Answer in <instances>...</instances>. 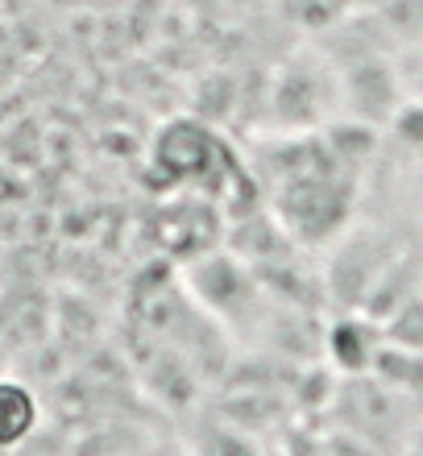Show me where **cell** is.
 I'll return each mask as SVG.
<instances>
[{"label":"cell","mask_w":423,"mask_h":456,"mask_svg":"<svg viewBox=\"0 0 423 456\" xmlns=\"http://www.w3.org/2000/svg\"><path fill=\"white\" fill-rule=\"evenodd\" d=\"M340 96L362 120H382L395 112V71L382 54H362L340 75Z\"/></svg>","instance_id":"3957f363"},{"label":"cell","mask_w":423,"mask_h":456,"mask_svg":"<svg viewBox=\"0 0 423 456\" xmlns=\"http://www.w3.org/2000/svg\"><path fill=\"white\" fill-rule=\"evenodd\" d=\"M399 456H423V423H419V428H415V436H411V440H407V448H403Z\"/></svg>","instance_id":"52a82bcc"},{"label":"cell","mask_w":423,"mask_h":456,"mask_svg":"<svg viewBox=\"0 0 423 456\" xmlns=\"http://www.w3.org/2000/svg\"><path fill=\"white\" fill-rule=\"evenodd\" d=\"M191 456H266V448L257 444V436L232 428L229 419H207L195 436L183 440Z\"/></svg>","instance_id":"5b68a950"},{"label":"cell","mask_w":423,"mask_h":456,"mask_svg":"<svg viewBox=\"0 0 423 456\" xmlns=\"http://www.w3.org/2000/svg\"><path fill=\"white\" fill-rule=\"evenodd\" d=\"M382 345H386L382 320H374L370 312H340L324 328L320 357H324V370H332L337 378H365L374 370Z\"/></svg>","instance_id":"7a4b0ae2"},{"label":"cell","mask_w":423,"mask_h":456,"mask_svg":"<svg viewBox=\"0 0 423 456\" xmlns=\"http://www.w3.org/2000/svg\"><path fill=\"white\" fill-rule=\"evenodd\" d=\"M142 456H191V452H187L183 440H175V444H150Z\"/></svg>","instance_id":"8992f818"},{"label":"cell","mask_w":423,"mask_h":456,"mask_svg":"<svg viewBox=\"0 0 423 456\" xmlns=\"http://www.w3.org/2000/svg\"><path fill=\"white\" fill-rule=\"evenodd\" d=\"M187 278H191L199 303H204L212 315H220V320H232V324H237L241 315L254 312V303H257V270L241 265L237 257H224V253L199 257Z\"/></svg>","instance_id":"6da1fadb"},{"label":"cell","mask_w":423,"mask_h":456,"mask_svg":"<svg viewBox=\"0 0 423 456\" xmlns=\"http://www.w3.org/2000/svg\"><path fill=\"white\" fill-rule=\"evenodd\" d=\"M42 432V403L25 382L0 378V452H17Z\"/></svg>","instance_id":"277c9868"},{"label":"cell","mask_w":423,"mask_h":456,"mask_svg":"<svg viewBox=\"0 0 423 456\" xmlns=\"http://www.w3.org/2000/svg\"><path fill=\"white\" fill-rule=\"evenodd\" d=\"M266 456H290V452H287V448H270Z\"/></svg>","instance_id":"ba28073f"}]
</instances>
